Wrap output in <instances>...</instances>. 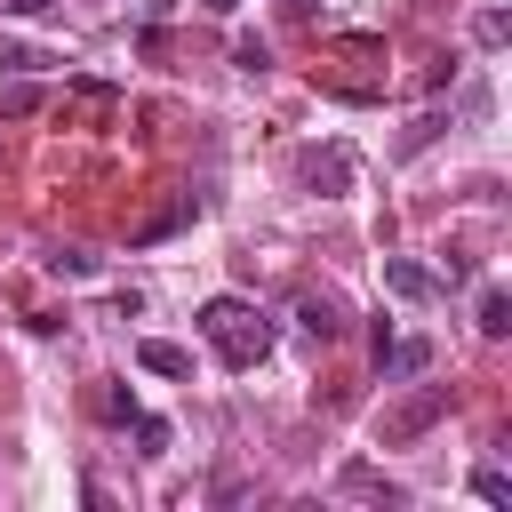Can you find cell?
Returning a JSON list of instances; mask_svg holds the SVG:
<instances>
[{"label":"cell","mask_w":512,"mask_h":512,"mask_svg":"<svg viewBox=\"0 0 512 512\" xmlns=\"http://www.w3.org/2000/svg\"><path fill=\"white\" fill-rule=\"evenodd\" d=\"M200 336L216 344L224 368H256V360L272 352V320H264L256 304H240V296H208V304H200Z\"/></svg>","instance_id":"6da1fadb"},{"label":"cell","mask_w":512,"mask_h":512,"mask_svg":"<svg viewBox=\"0 0 512 512\" xmlns=\"http://www.w3.org/2000/svg\"><path fill=\"white\" fill-rule=\"evenodd\" d=\"M440 408H448V392H440V384H424L416 400H400V408H392V416L376 424V440H384V448H400V440H416V432H432V416H440Z\"/></svg>","instance_id":"7a4b0ae2"},{"label":"cell","mask_w":512,"mask_h":512,"mask_svg":"<svg viewBox=\"0 0 512 512\" xmlns=\"http://www.w3.org/2000/svg\"><path fill=\"white\" fill-rule=\"evenodd\" d=\"M384 288H392V296H408V304H432V296H440V280H432L416 256H384Z\"/></svg>","instance_id":"3957f363"},{"label":"cell","mask_w":512,"mask_h":512,"mask_svg":"<svg viewBox=\"0 0 512 512\" xmlns=\"http://www.w3.org/2000/svg\"><path fill=\"white\" fill-rule=\"evenodd\" d=\"M296 320H304L320 344H336V336H344V304H336V296H304V304H296Z\"/></svg>","instance_id":"277c9868"},{"label":"cell","mask_w":512,"mask_h":512,"mask_svg":"<svg viewBox=\"0 0 512 512\" xmlns=\"http://www.w3.org/2000/svg\"><path fill=\"white\" fill-rule=\"evenodd\" d=\"M136 360H144L152 376H192V352H184V344H168V336H144V344H136Z\"/></svg>","instance_id":"5b68a950"},{"label":"cell","mask_w":512,"mask_h":512,"mask_svg":"<svg viewBox=\"0 0 512 512\" xmlns=\"http://www.w3.org/2000/svg\"><path fill=\"white\" fill-rule=\"evenodd\" d=\"M376 360H384V376H424V368H432V344H424V336H408V344H376Z\"/></svg>","instance_id":"8992f818"},{"label":"cell","mask_w":512,"mask_h":512,"mask_svg":"<svg viewBox=\"0 0 512 512\" xmlns=\"http://www.w3.org/2000/svg\"><path fill=\"white\" fill-rule=\"evenodd\" d=\"M336 488H344V496H376V504H408V496H400L376 464H344V480H336Z\"/></svg>","instance_id":"52a82bcc"},{"label":"cell","mask_w":512,"mask_h":512,"mask_svg":"<svg viewBox=\"0 0 512 512\" xmlns=\"http://www.w3.org/2000/svg\"><path fill=\"white\" fill-rule=\"evenodd\" d=\"M480 336H512V296H504V288L480 296Z\"/></svg>","instance_id":"ba28073f"},{"label":"cell","mask_w":512,"mask_h":512,"mask_svg":"<svg viewBox=\"0 0 512 512\" xmlns=\"http://www.w3.org/2000/svg\"><path fill=\"white\" fill-rule=\"evenodd\" d=\"M472 496H480V504H512V472H504V464H480V472H472Z\"/></svg>","instance_id":"9c48e42d"},{"label":"cell","mask_w":512,"mask_h":512,"mask_svg":"<svg viewBox=\"0 0 512 512\" xmlns=\"http://www.w3.org/2000/svg\"><path fill=\"white\" fill-rule=\"evenodd\" d=\"M304 176H312V184H344V152H312Z\"/></svg>","instance_id":"30bf717a"},{"label":"cell","mask_w":512,"mask_h":512,"mask_svg":"<svg viewBox=\"0 0 512 512\" xmlns=\"http://www.w3.org/2000/svg\"><path fill=\"white\" fill-rule=\"evenodd\" d=\"M232 64H240V72H264L272 48H264V40H232Z\"/></svg>","instance_id":"8fae6325"},{"label":"cell","mask_w":512,"mask_h":512,"mask_svg":"<svg viewBox=\"0 0 512 512\" xmlns=\"http://www.w3.org/2000/svg\"><path fill=\"white\" fill-rule=\"evenodd\" d=\"M184 216H192V200H176V208H160V216H152V224H144V240H168V232H176V224H184Z\"/></svg>","instance_id":"7c38bea8"},{"label":"cell","mask_w":512,"mask_h":512,"mask_svg":"<svg viewBox=\"0 0 512 512\" xmlns=\"http://www.w3.org/2000/svg\"><path fill=\"white\" fill-rule=\"evenodd\" d=\"M136 440H144V456H160V448H168V424H160V416H144V408H136Z\"/></svg>","instance_id":"4fadbf2b"},{"label":"cell","mask_w":512,"mask_h":512,"mask_svg":"<svg viewBox=\"0 0 512 512\" xmlns=\"http://www.w3.org/2000/svg\"><path fill=\"white\" fill-rule=\"evenodd\" d=\"M0 72H40V56H32V48H16V40H0Z\"/></svg>","instance_id":"5bb4252c"},{"label":"cell","mask_w":512,"mask_h":512,"mask_svg":"<svg viewBox=\"0 0 512 512\" xmlns=\"http://www.w3.org/2000/svg\"><path fill=\"white\" fill-rule=\"evenodd\" d=\"M104 416L112 424H136V392H104Z\"/></svg>","instance_id":"9a60e30c"},{"label":"cell","mask_w":512,"mask_h":512,"mask_svg":"<svg viewBox=\"0 0 512 512\" xmlns=\"http://www.w3.org/2000/svg\"><path fill=\"white\" fill-rule=\"evenodd\" d=\"M0 8H8V16H48L56 0H0Z\"/></svg>","instance_id":"2e32d148"},{"label":"cell","mask_w":512,"mask_h":512,"mask_svg":"<svg viewBox=\"0 0 512 512\" xmlns=\"http://www.w3.org/2000/svg\"><path fill=\"white\" fill-rule=\"evenodd\" d=\"M200 8H208V16H240V0H200Z\"/></svg>","instance_id":"e0dca14e"}]
</instances>
